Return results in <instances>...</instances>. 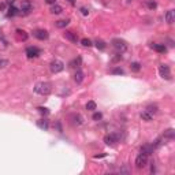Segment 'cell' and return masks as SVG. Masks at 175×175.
I'll return each instance as SVG.
<instances>
[{
    "mask_svg": "<svg viewBox=\"0 0 175 175\" xmlns=\"http://www.w3.org/2000/svg\"><path fill=\"white\" fill-rule=\"evenodd\" d=\"M74 81L77 84H81L84 81V73H82V70H77V73L74 74Z\"/></svg>",
    "mask_w": 175,
    "mask_h": 175,
    "instance_id": "obj_16",
    "label": "cell"
},
{
    "mask_svg": "<svg viewBox=\"0 0 175 175\" xmlns=\"http://www.w3.org/2000/svg\"><path fill=\"white\" fill-rule=\"evenodd\" d=\"M46 4H51V6H54V4H56V0H45Z\"/></svg>",
    "mask_w": 175,
    "mask_h": 175,
    "instance_id": "obj_36",
    "label": "cell"
},
{
    "mask_svg": "<svg viewBox=\"0 0 175 175\" xmlns=\"http://www.w3.org/2000/svg\"><path fill=\"white\" fill-rule=\"evenodd\" d=\"M37 110H38V112L41 115H45V116H46V115H49V110H48V108H45V107H38Z\"/></svg>",
    "mask_w": 175,
    "mask_h": 175,
    "instance_id": "obj_27",
    "label": "cell"
},
{
    "mask_svg": "<svg viewBox=\"0 0 175 175\" xmlns=\"http://www.w3.org/2000/svg\"><path fill=\"white\" fill-rule=\"evenodd\" d=\"M145 111H148L149 114H152V115H155L159 111V107H157L156 104H150V105H148L147 108H145Z\"/></svg>",
    "mask_w": 175,
    "mask_h": 175,
    "instance_id": "obj_20",
    "label": "cell"
},
{
    "mask_svg": "<svg viewBox=\"0 0 175 175\" xmlns=\"http://www.w3.org/2000/svg\"><path fill=\"white\" fill-rule=\"evenodd\" d=\"M159 74L161 78L164 79H171V71H170V66L167 65H160L159 66Z\"/></svg>",
    "mask_w": 175,
    "mask_h": 175,
    "instance_id": "obj_7",
    "label": "cell"
},
{
    "mask_svg": "<svg viewBox=\"0 0 175 175\" xmlns=\"http://www.w3.org/2000/svg\"><path fill=\"white\" fill-rule=\"evenodd\" d=\"M62 11H63V8H62L59 4H54V6L51 7V12H52V14H60Z\"/></svg>",
    "mask_w": 175,
    "mask_h": 175,
    "instance_id": "obj_23",
    "label": "cell"
},
{
    "mask_svg": "<svg viewBox=\"0 0 175 175\" xmlns=\"http://www.w3.org/2000/svg\"><path fill=\"white\" fill-rule=\"evenodd\" d=\"M152 48H153L156 52H160V54H164L166 51H167L164 44H152Z\"/></svg>",
    "mask_w": 175,
    "mask_h": 175,
    "instance_id": "obj_15",
    "label": "cell"
},
{
    "mask_svg": "<svg viewBox=\"0 0 175 175\" xmlns=\"http://www.w3.org/2000/svg\"><path fill=\"white\" fill-rule=\"evenodd\" d=\"M15 33H17V36H18L19 40H22V41H26L28 40V33L25 32V30H21V29H17L15 30Z\"/></svg>",
    "mask_w": 175,
    "mask_h": 175,
    "instance_id": "obj_17",
    "label": "cell"
},
{
    "mask_svg": "<svg viewBox=\"0 0 175 175\" xmlns=\"http://www.w3.org/2000/svg\"><path fill=\"white\" fill-rule=\"evenodd\" d=\"M148 155L145 153H139L138 156L136 157V167L137 168H144V167H147L148 164Z\"/></svg>",
    "mask_w": 175,
    "mask_h": 175,
    "instance_id": "obj_4",
    "label": "cell"
},
{
    "mask_svg": "<svg viewBox=\"0 0 175 175\" xmlns=\"http://www.w3.org/2000/svg\"><path fill=\"white\" fill-rule=\"evenodd\" d=\"M112 46H114L118 54H123L127 51V44H126L125 40H121V38H114L112 40Z\"/></svg>",
    "mask_w": 175,
    "mask_h": 175,
    "instance_id": "obj_2",
    "label": "cell"
},
{
    "mask_svg": "<svg viewBox=\"0 0 175 175\" xmlns=\"http://www.w3.org/2000/svg\"><path fill=\"white\" fill-rule=\"evenodd\" d=\"M6 10V3H0V11Z\"/></svg>",
    "mask_w": 175,
    "mask_h": 175,
    "instance_id": "obj_37",
    "label": "cell"
},
{
    "mask_svg": "<svg viewBox=\"0 0 175 175\" xmlns=\"http://www.w3.org/2000/svg\"><path fill=\"white\" fill-rule=\"evenodd\" d=\"M148 7H149L150 10H153V8L157 7V4L155 3V1H148Z\"/></svg>",
    "mask_w": 175,
    "mask_h": 175,
    "instance_id": "obj_34",
    "label": "cell"
},
{
    "mask_svg": "<svg viewBox=\"0 0 175 175\" xmlns=\"http://www.w3.org/2000/svg\"><path fill=\"white\" fill-rule=\"evenodd\" d=\"M92 118H93V121H100L103 118V115H101V112H94Z\"/></svg>",
    "mask_w": 175,
    "mask_h": 175,
    "instance_id": "obj_29",
    "label": "cell"
},
{
    "mask_svg": "<svg viewBox=\"0 0 175 175\" xmlns=\"http://www.w3.org/2000/svg\"><path fill=\"white\" fill-rule=\"evenodd\" d=\"M130 68H131V71L138 73L139 70H141V65H139V63H137V62H133L131 65H130Z\"/></svg>",
    "mask_w": 175,
    "mask_h": 175,
    "instance_id": "obj_25",
    "label": "cell"
},
{
    "mask_svg": "<svg viewBox=\"0 0 175 175\" xmlns=\"http://www.w3.org/2000/svg\"><path fill=\"white\" fill-rule=\"evenodd\" d=\"M175 137V130L174 129H168L164 131V134H163V138H170L172 139Z\"/></svg>",
    "mask_w": 175,
    "mask_h": 175,
    "instance_id": "obj_19",
    "label": "cell"
},
{
    "mask_svg": "<svg viewBox=\"0 0 175 175\" xmlns=\"http://www.w3.org/2000/svg\"><path fill=\"white\" fill-rule=\"evenodd\" d=\"M68 23H70V19H62V21H56V22H55L56 28H66Z\"/></svg>",
    "mask_w": 175,
    "mask_h": 175,
    "instance_id": "obj_22",
    "label": "cell"
},
{
    "mask_svg": "<svg viewBox=\"0 0 175 175\" xmlns=\"http://www.w3.org/2000/svg\"><path fill=\"white\" fill-rule=\"evenodd\" d=\"M34 92L37 94H41V96H48L51 92H52V88H51V84L48 82H40L36 85L34 88Z\"/></svg>",
    "mask_w": 175,
    "mask_h": 175,
    "instance_id": "obj_1",
    "label": "cell"
},
{
    "mask_svg": "<svg viewBox=\"0 0 175 175\" xmlns=\"http://www.w3.org/2000/svg\"><path fill=\"white\" fill-rule=\"evenodd\" d=\"M40 54H41V51H40V48H37V46H28V48H26V56H28L29 59L37 57Z\"/></svg>",
    "mask_w": 175,
    "mask_h": 175,
    "instance_id": "obj_8",
    "label": "cell"
},
{
    "mask_svg": "<svg viewBox=\"0 0 175 175\" xmlns=\"http://www.w3.org/2000/svg\"><path fill=\"white\" fill-rule=\"evenodd\" d=\"M86 110L94 111L96 110V103H94V101H88V103H86Z\"/></svg>",
    "mask_w": 175,
    "mask_h": 175,
    "instance_id": "obj_26",
    "label": "cell"
},
{
    "mask_svg": "<svg viewBox=\"0 0 175 175\" xmlns=\"http://www.w3.org/2000/svg\"><path fill=\"white\" fill-rule=\"evenodd\" d=\"M6 66H8V60H6V59H0V68H4Z\"/></svg>",
    "mask_w": 175,
    "mask_h": 175,
    "instance_id": "obj_32",
    "label": "cell"
},
{
    "mask_svg": "<svg viewBox=\"0 0 175 175\" xmlns=\"http://www.w3.org/2000/svg\"><path fill=\"white\" fill-rule=\"evenodd\" d=\"M37 126H38L41 130H48L49 129V123H48L46 119H38V121H37Z\"/></svg>",
    "mask_w": 175,
    "mask_h": 175,
    "instance_id": "obj_13",
    "label": "cell"
},
{
    "mask_svg": "<svg viewBox=\"0 0 175 175\" xmlns=\"http://www.w3.org/2000/svg\"><path fill=\"white\" fill-rule=\"evenodd\" d=\"M15 15H19V8L15 7V4H10L7 17H8V18H11V17H15Z\"/></svg>",
    "mask_w": 175,
    "mask_h": 175,
    "instance_id": "obj_11",
    "label": "cell"
},
{
    "mask_svg": "<svg viewBox=\"0 0 175 175\" xmlns=\"http://www.w3.org/2000/svg\"><path fill=\"white\" fill-rule=\"evenodd\" d=\"M123 70H122V68H119V67H116V68H114V70H112V74H118V75H122L123 74Z\"/></svg>",
    "mask_w": 175,
    "mask_h": 175,
    "instance_id": "obj_31",
    "label": "cell"
},
{
    "mask_svg": "<svg viewBox=\"0 0 175 175\" xmlns=\"http://www.w3.org/2000/svg\"><path fill=\"white\" fill-rule=\"evenodd\" d=\"M166 22H167L168 25H171V23H174V19H175V12H174V10H170V11H167L166 12Z\"/></svg>",
    "mask_w": 175,
    "mask_h": 175,
    "instance_id": "obj_12",
    "label": "cell"
},
{
    "mask_svg": "<svg viewBox=\"0 0 175 175\" xmlns=\"http://www.w3.org/2000/svg\"><path fill=\"white\" fill-rule=\"evenodd\" d=\"M33 36L36 37L37 40H41V41H44V40H46L48 37H49V34H48V32H46V30H44V29H37V30H34V32H33Z\"/></svg>",
    "mask_w": 175,
    "mask_h": 175,
    "instance_id": "obj_9",
    "label": "cell"
},
{
    "mask_svg": "<svg viewBox=\"0 0 175 175\" xmlns=\"http://www.w3.org/2000/svg\"><path fill=\"white\" fill-rule=\"evenodd\" d=\"M119 139H121V134L119 133H112V134H107V136L104 137V142L112 147L116 142H119Z\"/></svg>",
    "mask_w": 175,
    "mask_h": 175,
    "instance_id": "obj_3",
    "label": "cell"
},
{
    "mask_svg": "<svg viewBox=\"0 0 175 175\" xmlns=\"http://www.w3.org/2000/svg\"><path fill=\"white\" fill-rule=\"evenodd\" d=\"M81 44H82L84 46H92V41H90L89 38H82L81 40Z\"/></svg>",
    "mask_w": 175,
    "mask_h": 175,
    "instance_id": "obj_28",
    "label": "cell"
},
{
    "mask_svg": "<svg viewBox=\"0 0 175 175\" xmlns=\"http://www.w3.org/2000/svg\"><path fill=\"white\" fill-rule=\"evenodd\" d=\"M68 3L71 4V6H74V4H75V0H68Z\"/></svg>",
    "mask_w": 175,
    "mask_h": 175,
    "instance_id": "obj_39",
    "label": "cell"
},
{
    "mask_svg": "<svg viewBox=\"0 0 175 175\" xmlns=\"http://www.w3.org/2000/svg\"><path fill=\"white\" fill-rule=\"evenodd\" d=\"M153 150H155V148L152 145H144V147H141V153H145L148 156L153 153Z\"/></svg>",
    "mask_w": 175,
    "mask_h": 175,
    "instance_id": "obj_14",
    "label": "cell"
},
{
    "mask_svg": "<svg viewBox=\"0 0 175 175\" xmlns=\"http://www.w3.org/2000/svg\"><path fill=\"white\" fill-rule=\"evenodd\" d=\"M94 44H96V48H97V49H100V51H104V49H105V46H107V44L104 43L103 40H97Z\"/></svg>",
    "mask_w": 175,
    "mask_h": 175,
    "instance_id": "obj_24",
    "label": "cell"
},
{
    "mask_svg": "<svg viewBox=\"0 0 175 175\" xmlns=\"http://www.w3.org/2000/svg\"><path fill=\"white\" fill-rule=\"evenodd\" d=\"M121 59H122V55L119 54V55H116V56H115L114 59H112V62H114V63H116V62H118V60H121Z\"/></svg>",
    "mask_w": 175,
    "mask_h": 175,
    "instance_id": "obj_35",
    "label": "cell"
},
{
    "mask_svg": "<svg viewBox=\"0 0 175 175\" xmlns=\"http://www.w3.org/2000/svg\"><path fill=\"white\" fill-rule=\"evenodd\" d=\"M141 118H142V121H145V122H150L152 119H153V115L149 114L148 111H144L142 114H141Z\"/></svg>",
    "mask_w": 175,
    "mask_h": 175,
    "instance_id": "obj_21",
    "label": "cell"
},
{
    "mask_svg": "<svg viewBox=\"0 0 175 175\" xmlns=\"http://www.w3.org/2000/svg\"><path fill=\"white\" fill-rule=\"evenodd\" d=\"M79 63H81V57H78V59H75V60H73L71 63H70V66H71V67H77V66H78Z\"/></svg>",
    "mask_w": 175,
    "mask_h": 175,
    "instance_id": "obj_30",
    "label": "cell"
},
{
    "mask_svg": "<svg viewBox=\"0 0 175 175\" xmlns=\"http://www.w3.org/2000/svg\"><path fill=\"white\" fill-rule=\"evenodd\" d=\"M32 11V3L30 0H22L21 7H19V15H28Z\"/></svg>",
    "mask_w": 175,
    "mask_h": 175,
    "instance_id": "obj_5",
    "label": "cell"
},
{
    "mask_svg": "<svg viewBox=\"0 0 175 175\" xmlns=\"http://www.w3.org/2000/svg\"><path fill=\"white\" fill-rule=\"evenodd\" d=\"M65 37L68 40V41H71V43H74V44L78 43V36H77V33H74V32L67 30V32L65 33Z\"/></svg>",
    "mask_w": 175,
    "mask_h": 175,
    "instance_id": "obj_10",
    "label": "cell"
},
{
    "mask_svg": "<svg viewBox=\"0 0 175 175\" xmlns=\"http://www.w3.org/2000/svg\"><path fill=\"white\" fill-rule=\"evenodd\" d=\"M49 67H51V71L57 74V73H60V71L65 70V63L60 62V60H54V62H51Z\"/></svg>",
    "mask_w": 175,
    "mask_h": 175,
    "instance_id": "obj_6",
    "label": "cell"
},
{
    "mask_svg": "<svg viewBox=\"0 0 175 175\" xmlns=\"http://www.w3.org/2000/svg\"><path fill=\"white\" fill-rule=\"evenodd\" d=\"M81 14L85 15V17H88V15H89V10H88L86 7H81Z\"/></svg>",
    "mask_w": 175,
    "mask_h": 175,
    "instance_id": "obj_33",
    "label": "cell"
},
{
    "mask_svg": "<svg viewBox=\"0 0 175 175\" xmlns=\"http://www.w3.org/2000/svg\"><path fill=\"white\" fill-rule=\"evenodd\" d=\"M71 118H73V123H74V125H77V126H81V125L84 123V118H82V116H81L79 114L73 115Z\"/></svg>",
    "mask_w": 175,
    "mask_h": 175,
    "instance_id": "obj_18",
    "label": "cell"
},
{
    "mask_svg": "<svg viewBox=\"0 0 175 175\" xmlns=\"http://www.w3.org/2000/svg\"><path fill=\"white\" fill-rule=\"evenodd\" d=\"M121 172H129V170L127 168H121Z\"/></svg>",
    "mask_w": 175,
    "mask_h": 175,
    "instance_id": "obj_38",
    "label": "cell"
}]
</instances>
